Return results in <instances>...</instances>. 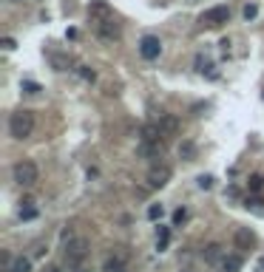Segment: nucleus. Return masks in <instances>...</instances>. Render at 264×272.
<instances>
[{
    "label": "nucleus",
    "mask_w": 264,
    "mask_h": 272,
    "mask_svg": "<svg viewBox=\"0 0 264 272\" xmlns=\"http://www.w3.org/2000/svg\"><path fill=\"white\" fill-rule=\"evenodd\" d=\"M88 258V241L83 236L66 238V266L68 269H80L83 261Z\"/></svg>",
    "instance_id": "f257e3e1"
},
{
    "label": "nucleus",
    "mask_w": 264,
    "mask_h": 272,
    "mask_svg": "<svg viewBox=\"0 0 264 272\" xmlns=\"http://www.w3.org/2000/svg\"><path fill=\"white\" fill-rule=\"evenodd\" d=\"M9 133L14 139H29L34 133V114L31 111H14L9 116Z\"/></svg>",
    "instance_id": "f03ea898"
},
{
    "label": "nucleus",
    "mask_w": 264,
    "mask_h": 272,
    "mask_svg": "<svg viewBox=\"0 0 264 272\" xmlns=\"http://www.w3.org/2000/svg\"><path fill=\"white\" fill-rule=\"evenodd\" d=\"M12 176H14V181H17L20 187H34L37 181H40V168H37L31 159H20V162L12 168Z\"/></svg>",
    "instance_id": "7ed1b4c3"
},
{
    "label": "nucleus",
    "mask_w": 264,
    "mask_h": 272,
    "mask_svg": "<svg viewBox=\"0 0 264 272\" xmlns=\"http://www.w3.org/2000/svg\"><path fill=\"white\" fill-rule=\"evenodd\" d=\"M168 181H171V168H168V164H159L156 162L154 168L148 170V187H165Z\"/></svg>",
    "instance_id": "20e7f679"
},
{
    "label": "nucleus",
    "mask_w": 264,
    "mask_h": 272,
    "mask_svg": "<svg viewBox=\"0 0 264 272\" xmlns=\"http://www.w3.org/2000/svg\"><path fill=\"white\" fill-rule=\"evenodd\" d=\"M230 20V9L228 6H213L208 9V12L202 14V23L210 26V29H216V26H225Z\"/></svg>",
    "instance_id": "39448f33"
},
{
    "label": "nucleus",
    "mask_w": 264,
    "mask_h": 272,
    "mask_svg": "<svg viewBox=\"0 0 264 272\" xmlns=\"http://www.w3.org/2000/svg\"><path fill=\"white\" fill-rule=\"evenodd\" d=\"M139 54L145 57V60H156V57L162 54V43H159V37H154V34L142 37V40H139Z\"/></svg>",
    "instance_id": "423d86ee"
},
{
    "label": "nucleus",
    "mask_w": 264,
    "mask_h": 272,
    "mask_svg": "<svg viewBox=\"0 0 264 272\" xmlns=\"http://www.w3.org/2000/svg\"><path fill=\"white\" fill-rule=\"evenodd\" d=\"M165 151V142H145L139 139V145H136V153H139L142 159H159V153Z\"/></svg>",
    "instance_id": "0eeeda50"
},
{
    "label": "nucleus",
    "mask_w": 264,
    "mask_h": 272,
    "mask_svg": "<svg viewBox=\"0 0 264 272\" xmlns=\"http://www.w3.org/2000/svg\"><path fill=\"white\" fill-rule=\"evenodd\" d=\"M156 125H159L162 136H173V133L179 131V119L173 114H159V119H156Z\"/></svg>",
    "instance_id": "6e6552de"
},
{
    "label": "nucleus",
    "mask_w": 264,
    "mask_h": 272,
    "mask_svg": "<svg viewBox=\"0 0 264 272\" xmlns=\"http://www.w3.org/2000/svg\"><path fill=\"white\" fill-rule=\"evenodd\" d=\"M202 258H205V264H210V266L221 264V261H225V249H221V244H208L205 253H202Z\"/></svg>",
    "instance_id": "1a4fd4ad"
},
{
    "label": "nucleus",
    "mask_w": 264,
    "mask_h": 272,
    "mask_svg": "<svg viewBox=\"0 0 264 272\" xmlns=\"http://www.w3.org/2000/svg\"><path fill=\"white\" fill-rule=\"evenodd\" d=\"M103 272H125V255H108L103 261Z\"/></svg>",
    "instance_id": "9d476101"
},
{
    "label": "nucleus",
    "mask_w": 264,
    "mask_h": 272,
    "mask_svg": "<svg viewBox=\"0 0 264 272\" xmlns=\"http://www.w3.org/2000/svg\"><path fill=\"white\" fill-rule=\"evenodd\" d=\"M253 244H256V238H253L250 230H236V247L239 249H250Z\"/></svg>",
    "instance_id": "9b49d317"
},
{
    "label": "nucleus",
    "mask_w": 264,
    "mask_h": 272,
    "mask_svg": "<svg viewBox=\"0 0 264 272\" xmlns=\"http://www.w3.org/2000/svg\"><path fill=\"white\" fill-rule=\"evenodd\" d=\"M9 272H31V258H26V255H17V258H12V266H9Z\"/></svg>",
    "instance_id": "f8f14e48"
},
{
    "label": "nucleus",
    "mask_w": 264,
    "mask_h": 272,
    "mask_svg": "<svg viewBox=\"0 0 264 272\" xmlns=\"http://www.w3.org/2000/svg\"><path fill=\"white\" fill-rule=\"evenodd\" d=\"M221 269H225V272H239L241 269V255H225Z\"/></svg>",
    "instance_id": "ddd939ff"
},
{
    "label": "nucleus",
    "mask_w": 264,
    "mask_h": 272,
    "mask_svg": "<svg viewBox=\"0 0 264 272\" xmlns=\"http://www.w3.org/2000/svg\"><path fill=\"white\" fill-rule=\"evenodd\" d=\"M168 241H171V230H168V227H159V233H156V249H165L168 247Z\"/></svg>",
    "instance_id": "4468645a"
},
{
    "label": "nucleus",
    "mask_w": 264,
    "mask_h": 272,
    "mask_svg": "<svg viewBox=\"0 0 264 272\" xmlns=\"http://www.w3.org/2000/svg\"><path fill=\"white\" fill-rule=\"evenodd\" d=\"M196 71L199 74H213V62H210L205 54H199L196 57Z\"/></svg>",
    "instance_id": "2eb2a0df"
},
{
    "label": "nucleus",
    "mask_w": 264,
    "mask_h": 272,
    "mask_svg": "<svg viewBox=\"0 0 264 272\" xmlns=\"http://www.w3.org/2000/svg\"><path fill=\"white\" fill-rule=\"evenodd\" d=\"M162 216H165V210H162V204H151V207H148V218H151V221H159Z\"/></svg>",
    "instance_id": "dca6fc26"
},
{
    "label": "nucleus",
    "mask_w": 264,
    "mask_h": 272,
    "mask_svg": "<svg viewBox=\"0 0 264 272\" xmlns=\"http://www.w3.org/2000/svg\"><path fill=\"white\" fill-rule=\"evenodd\" d=\"M193 153H196V145H193V142H185V145L179 148V156H185V159H193Z\"/></svg>",
    "instance_id": "f3484780"
},
{
    "label": "nucleus",
    "mask_w": 264,
    "mask_h": 272,
    "mask_svg": "<svg viewBox=\"0 0 264 272\" xmlns=\"http://www.w3.org/2000/svg\"><path fill=\"white\" fill-rule=\"evenodd\" d=\"M20 218H23V221H31V218H37V210L31 204H26L23 210H20Z\"/></svg>",
    "instance_id": "a211bd4d"
},
{
    "label": "nucleus",
    "mask_w": 264,
    "mask_h": 272,
    "mask_svg": "<svg viewBox=\"0 0 264 272\" xmlns=\"http://www.w3.org/2000/svg\"><path fill=\"white\" fill-rule=\"evenodd\" d=\"M77 74H80V77L86 79V82H94V71H91L88 66H80V68H77Z\"/></svg>",
    "instance_id": "6ab92c4d"
},
{
    "label": "nucleus",
    "mask_w": 264,
    "mask_h": 272,
    "mask_svg": "<svg viewBox=\"0 0 264 272\" xmlns=\"http://www.w3.org/2000/svg\"><path fill=\"white\" fill-rule=\"evenodd\" d=\"M256 14H258V6L256 3H247L245 6V20H256Z\"/></svg>",
    "instance_id": "aec40b11"
},
{
    "label": "nucleus",
    "mask_w": 264,
    "mask_h": 272,
    "mask_svg": "<svg viewBox=\"0 0 264 272\" xmlns=\"http://www.w3.org/2000/svg\"><path fill=\"white\" fill-rule=\"evenodd\" d=\"M199 187L210 190V187H213V176H199Z\"/></svg>",
    "instance_id": "412c9836"
},
{
    "label": "nucleus",
    "mask_w": 264,
    "mask_h": 272,
    "mask_svg": "<svg viewBox=\"0 0 264 272\" xmlns=\"http://www.w3.org/2000/svg\"><path fill=\"white\" fill-rule=\"evenodd\" d=\"M185 218H188V210H185V207H179V210L173 213V224H182Z\"/></svg>",
    "instance_id": "4be33fe9"
},
{
    "label": "nucleus",
    "mask_w": 264,
    "mask_h": 272,
    "mask_svg": "<svg viewBox=\"0 0 264 272\" xmlns=\"http://www.w3.org/2000/svg\"><path fill=\"white\" fill-rule=\"evenodd\" d=\"M23 88H26V94H37L40 85H37V82H23Z\"/></svg>",
    "instance_id": "5701e85b"
},
{
    "label": "nucleus",
    "mask_w": 264,
    "mask_h": 272,
    "mask_svg": "<svg viewBox=\"0 0 264 272\" xmlns=\"http://www.w3.org/2000/svg\"><path fill=\"white\" fill-rule=\"evenodd\" d=\"M43 272H63V266H57V264H49V266H43Z\"/></svg>",
    "instance_id": "b1692460"
},
{
    "label": "nucleus",
    "mask_w": 264,
    "mask_h": 272,
    "mask_svg": "<svg viewBox=\"0 0 264 272\" xmlns=\"http://www.w3.org/2000/svg\"><path fill=\"white\" fill-rule=\"evenodd\" d=\"M3 49H6V51L14 49V40H12V37H6V40H3Z\"/></svg>",
    "instance_id": "393cba45"
},
{
    "label": "nucleus",
    "mask_w": 264,
    "mask_h": 272,
    "mask_svg": "<svg viewBox=\"0 0 264 272\" xmlns=\"http://www.w3.org/2000/svg\"><path fill=\"white\" fill-rule=\"evenodd\" d=\"M250 187L253 190H261V179H258V176H256V179H250Z\"/></svg>",
    "instance_id": "a878e982"
},
{
    "label": "nucleus",
    "mask_w": 264,
    "mask_h": 272,
    "mask_svg": "<svg viewBox=\"0 0 264 272\" xmlns=\"http://www.w3.org/2000/svg\"><path fill=\"white\" fill-rule=\"evenodd\" d=\"M43 253H46V247H43V244H34V255H37V258H40Z\"/></svg>",
    "instance_id": "bb28decb"
},
{
    "label": "nucleus",
    "mask_w": 264,
    "mask_h": 272,
    "mask_svg": "<svg viewBox=\"0 0 264 272\" xmlns=\"http://www.w3.org/2000/svg\"><path fill=\"white\" fill-rule=\"evenodd\" d=\"M182 272H193V269H191V266H188V269H182Z\"/></svg>",
    "instance_id": "cd10ccee"
},
{
    "label": "nucleus",
    "mask_w": 264,
    "mask_h": 272,
    "mask_svg": "<svg viewBox=\"0 0 264 272\" xmlns=\"http://www.w3.org/2000/svg\"><path fill=\"white\" fill-rule=\"evenodd\" d=\"M86 272H88V269H86Z\"/></svg>",
    "instance_id": "c85d7f7f"
}]
</instances>
